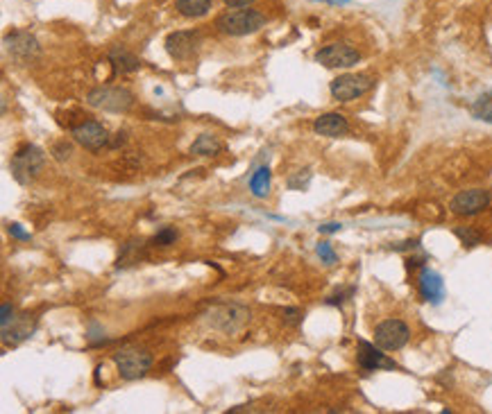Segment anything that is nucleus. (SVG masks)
<instances>
[{
    "label": "nucleus",
    "instance_id": "1",
    "mask_svg": "<svg viewBox=\"0 0 492 414\" xmlns=\"http://www.w3.org/2000/svg\"><path fill=\"white\" fill-rule=\"evenodd\" d=\"M266 25V16L257 10H248V7H241V10L225 12L216 19L218 32L227 34V37H245V34H254Z\"/></svg>",
    "mask_w": 492,
    "mask_h": 414
},
{
    "label": "nucleus",
    "instance_id": "2",
    "mask_svg": "<svg viewBox=\"0 0 492 414\" xmlns=\"http://www.w3.org/2000/svg\"><path fill=\"white\" fill-rule=\"evenodd\" d=\"M43 163H46V154H43L41 147L23 145V147L16 149V154L12 156V161H10L12 177L25 186V183H30L41 172Z\"/></svg>",
    "mask_w": 492,
    "mask_h": 414
},
{
    "label": "nucleus",
    "instance_id": "3",
    "mask_svg": "<svg viewBox=\"0 0 492 414\" xmlns=\"http://www.w3.org/2000/svg\"><path fill=\"white\" fill-rule=\"evenodd\" d=\"M113 363L118 367L120 378L125 381H138L143 378L152 367V354L138 347H125L118 354H113Z\"/></svg>",
    "mask_w": 492,
    "mask_h": 414
},
{
    "label": "nucleus",
    "instance_id": "4",
    "mask_svg": "<svg viewBox=\"0 0 492 414\" xmlns=\"http://www.w3.org/2000/svg\"><path fill=\"white\" fill-rule=\"evenodd\" d=\"M86 102L93 109L111 111V113H125L134 104V95L122 86H98L86 95Z\"/></svg>",
    "mask_w": 492,
    "mask_h": 414
},
{
    "label": "nucleus",
    "instance_id": "5",
    "mask_svg": "<svg viewBox=\"0 0 492 414\" xmlns=\"http://www.w3.org/2000/svg\"><path fill=\"white\" fill-rule=\"evenodd\" d=\"M374 86V79L370 75H361V73H347L340 75L331 82V95L340 102H351L356 98H361L367 91Z\"/></svg>",
    "mask_w": 492,
    "mask_h": 414
},
{
    "label": "nucleus",
    "instance_id": "6",
    "mask_svg": "<svg viewBox=\"0 0 492 414\" xmlns=\"http://www.w3.org/2000/svg\"><path fill=\"white\" fill-rule=\"evenodd\" d=\"M411 340V329L402 320H386L374 329V345L383 351H399Z\"/></svg>",
    "mask_w": 492,
    "mask_h": 414
},
{
    "label": "nucleus",
    "instance_id": "7",
    "mask_svg": "<svg viewBox=\"0 0 492 414\" xmlns=\"http://www.w3.org/2000/svg\"><path fill=\"white\" fill-rule=\"evenodd\" d=\"M358 50H354L347 43H329L315 52V61L324 68H351L358 64Z\"/></svg>",
    "mask_w": 492,
    "mask_h": 414
},
{
    "label": "nucleus",
    "instance_id": "8",
    "mask_svg": "<svg viewBox=\"0 0 492 414\" xmlns=\"http://www.w3.org/2000/svg\"><path fill=\"white\" fill-rule=\"evenodd\" d=\"M202 43V34L198 30H180L166 37V52L175 61H187L198 52Z\"/></svg>",
    "mask_w": 492,
    "mask_h": 414
},
{
    "label": "nucleus",
    "instance_id": "9",
    "mask_svg": "<svg viewBox=\"0 0 492 414\" xmlns=\"http://www.w3.org/2000/svg\"><path fill=\"white\" fill-rule=\"evenodd\" d=\"M490 192L483 190V188H470V190H461L459 195L452 199V213L454 215H461V217H470V215H477L481 213L483 208L490 206Z\"/></svg>",
    "mask_w": 492,
    "mask_h": 414
},
{
    "label": "nucleus",
    "instance_id": "10",
    "mask_svg": "<svg viewBox=\"0 0 492 414\" xmlns=\"http://www.w3.org/2000/svg\"><path fill=\"white\" fill-rule=\"evenodd\" d=\"M70 134L73 138L80 143L82 147L91 149V152H100L102 147H107L111 143L109 138V131L104 129L98 120H86V122H80V125H75L70 129Z\"/></svg>",
    "mask_w": 492,
    "mask_h": 414
},
{
    "label": "nucleus",
    "instance_id": "11",
    "mask_svg": "<svg viewBox=\"0 0 492 414\" xmlns=\"http://www.w3.org/2000/svg\"><path fill=\"white\" fill-rule=\"evenodd\" d=\"M356 363H358V367L363 369V372H381V369H397V363L386 356L381 347L370 345V342H365V340H358Z\"/></svg>",
    "mask_w": 492,
    "mask_h": 414
},
{
    "label": "nucleus",
    "instance_id": "12",
    "mask_svg": "<svg viewBox=\"0 0 492 414\" xmlns=\"http://www.w3.org/2000/svg\"><path fill=\"white\" fill-rule=\"evenodd\" d=\"M5 48H7V52H10L12 57L23 59V61L37 57L39 50H41L39 48V41L34 39L30 32H23V30H16L12 34H7V37H5Z\"/></svg>",
    "mask_w": 492,
    "mask_h": 414
},
{
    "label": "nucleus",
    "instance_id": "13",
    "mask_svg": "<svg viewBox=\"0 0 492 414\" xmlns=\"http://www.w3.org/2000/svg\"><path fill=\"white\" fill-rule=\"evenodd\" d=\"M34 322L32 315H14V320L7 326H0L3 329V345L5 347H19L21 342L28 340L34 333Z\"/></svg>",
    "mask_w": 492,
    "mask_h": 414
},
{
    "label": "nucleus",
    "instance_id": "14",
    "mask_svg": "<svg viewBox=\"0 0 492 414\" xmlns=\"http://www.w3.org/2000/svg\"><path fill=\"white\" fill-rule=\"evenodd\" d=\"M418 285H420V295L424 301L429 304H441L445 299V283H443V276L438 272L424 267L420 272V279H418Z\"/></svg>",
    "mask_w": 492,
    "mask_h": 414
},
{
    "label": "nucleus",
    "instance_id": "15",
    "mask_svg": "<svg viewBox=\"0 0 492 414\" xmlns=\"http://www.w3.org/2000/svg\"><path fill=\"white\" fill-rule=\"evenodd\" d=\"M313 129H315V134H320V136L338 138V136L347 134L349 125H347V118L342 116V113H322L320 118H315Z\"/></svg>",
    "mask_w": 492,
    "mask_h": 414
},
{
    "label": "nucleus",
    "instance_id": "16",
    "mask_svg": "<svg viewBox=\"0 0 492 414\" xmlns=\"http://www.w3.org/2000/svg\"><path fill=\"white\" fill-rule=\"evenodd\" d=\"M214 3L211 0H177L175 3V10L177 14H182L184 19H202L211 12Z\"/></svg>",
    "mask_w": 492,
    "mask_h": 414
},
{
    "label": "nucleus",
    "instance_id": "17",
    "mask_svg": "<svg viewBox=\"0 0 492 414\" xmlns=\"http://www.w3.org/2000/svg\"><path fill=\"white\" fill-rule=\"evenodd\" d=\"M109 61L113 64V68L118 70V73H134V70L141 68V61L122 46H116L109 52Z\"/></svg>",
    "mask_w": 492,
    "mask_h": 414
},
{
    "label": "nucleus",
    "instance_id": "18",
    "mask_svg": "<svg viewBox=\"0 0 492 414\" xmlns=\"http://www.w3.org/2000/svg\"><path fill=\"white\" fill-rule=\"evenodd\" d=\"M250 192L257 199L268 197V192H270V168L268 165H261V168L254 170V174L250 177Z\"/></svg>",
    "mask_w": 492,
    "mask_h": 414
},
{
    "label": "nucleus",
    "instance_id": "19",
    "mask_svg": "<svg viewBox=\"0 0 492 414\" xmlns=\"http://www.w3.org/2000/svg\"><path fill=\"white\" fill-rule=\"evenodd\" d=\"M221 149H223V143L216 136L202 134V136L196 138V143L191 145V154H196V156H216V154H221Z\"/></svg>",
    "mask_w": 492,
    "mask_h": 414
},
{
    "label": "nucleus",
    "instance_id": "20",
    "mask_svg": "<svg viewBox=\"0 0 492 414\" xmlns=\"http://www.w3.org/2000/svg\"><path fill=\"white\" fill-rule=\"evenodd\" d=\"M141 242H136V240H132V242H127L125 247H122V254L118 256V267H125V265H134V263H138V258H141V254H138V247Z\"/></svg>",
    "mask_w": 492,
    "mask_h": 414
},
{
    "label": "nucleus",
    "instance_id": "21",
    "mask_svg": "<svg viewBox=\"0 0 492 414\" xmlns=\"http://www.w3.org/2000/svg\"><path fill=\"white\" fill-rule=\"evenodd\" d=\"M177 240V231H175L173 226H164L159 233L152 238V245L154 247H168V245H175Z\"/></svg>",
    "mask_w": 492,
    "mask_h": 414
},
{
    "label": "nucleus",
    "instance_id": "22",
    "mask_svg": "<svg viewBox=\"0 0 492 414\" xmlns=\"http://www.w3.org/2000/svg\"><path fill=\"white\" fill-rule=\"evenodd\" d=\"M454 233L461 238L465 247H477V245L481 242V235L474 231V229H470V226H459Z\"/></svg>",
    "mask_w": 492,
    "mask_h": 414
},
{
    "label": "nucleus",
    "instance_id": "23",
    "mask_svg": "<svg viewBox=\"0 0 492 414\" xmlns=\"http://www.w3.org/2000/svg\"><path fill=\"white\" fill-rule=\"evenodd\" d=\"M318 256H320V260L324 263V265H333V263L338 260V256H336V251L331 249V242H318Z\"/></svg>",
    "mask_w": 492,
    "mask_h": 414
},
{
    "label": "nucleus",
    "instance_id": "24",
    "mask_svg": "<svg viewBox=\"0 0 492 414\" xmlns=\"http://www.w3.org/2000/svg\"><path fill=\"white\" fill-rule=\"evenodd\" d=\"M309 181H311V172L309 170H300L295 174V177L288 179V188H293V190H302L309 186Z\"/></svg>",
    "mask_w": 492,
    "mask_h": 414
},
{
    "label": "nucleus",
    "instance_id": "25",
    "mask_svg": "<svg viewBox=\"0 0 492 414\" xmlns=\"http://www.w3.org/2000/svg\"><path fill=\"white\" fill-rule=\"evenodd\" d=\"M354 292H356V288H345V290H338L336 295L327 297V301H324V304H327V306H342V304H345L347 299H349L351 295H354Z\"/></svg>",
    "mask_w": 492,
    "mask_h": 414
},
{
    "label": "nucleus",
    "instance_id": "26",
    "mask_svg": "<svg viewBox=\"0 0 492 414\" xmlns=\"http://www.w3.org/2000/svg\"><path fill=\"white\" fill-rule=\"evenodd\" d=\"M7 231H10V235L16 238V240H30V233L25 231V229L19 222H12L10 226H7Z\"/></svg>",
    "mask_w": 492,
    "mask_h": 414
},
{
    "label": "nucleus",
    "instance_id": "27",
    "mask_svg": "<svg viewBox=\"0 0 492 414\" xmlns=\"http://www.w3.org/2000/svg\"><path fill=\"white\" fill-rule=\"evenodd\" d=\"M14 306L12 304H3V308H0V326H7L12 320H14Z\"/></svg>",
    "mask_w": 492,
    "mask_h": 414
},
{
    "label": "nucleus",
    "instance_id": "28",
    "mask_svg": "<svg viewBox=\"0 0 492 414\" xmlns=\"http://www.w3.org/2000/svg\"><path fill=\"white\" fill-rule=\"evenodd\" d=\"M474 116L486 122H492V107H483V102H479L477 107H474Z\"/></svg>",
    "mask_w": 492,
    "mask_h": 414
},
{
    "label": "nucleus",
    "instance_id": "29",
    "mask_svg": "<svg viewBox=\"0 0 492 414\" xmlns=\"http://www.w3.org/2000/svg\"><path fill=\"white\" fill-rule=\"evenodd\" d=\"M284 315H286V322L288 324H297L302 320V313L297 310V308H288V310H284Z\"/></svg>",
    "mask_w": 492,
    "mask_h": 414
},
{
    "label": "nucleus",
    "instance_id": "30",
    "mask_svg": "<svg viewBox=\"0 0 492 414\" xmlns=\"http://www.w3.org/2000/svg\"><path fill=\"white\" fill-rule=\"evenodd\" d=\"M223 3H225L227 7H236V10H241V7H250V5H254V3H257V0H223Z\"/></svg>",
    "mask_w": 492,
    "mask_h": 414
},
{
    "label": "nucleus",
    "instance_id": "31",
    "mask_svg": "<svg viewBox=\"0 0 492 414\" xmlns=\"http://www.w3.org/2000/svg\"><path fill=\"white\" fill-rule=\"evenodd\" d=\"M340 226H342L340 222H327L318 229H320V233H336V231H340Z\"/></svg>",
    "mask_w": 492,
    "mask_h": 414
},
{
    "label": "nucleus",
    "instance_id": "32",
    "mask_svg": "<svg viewBox=\"0 0 492 414\" xmlns=\"http://www.w3.org/2000/svg\"><path fill=\"white\" fill-rule=\"evenodd\" d=\"M55 152H57L55 156L59 158V161H64V158H68V154H70V147L68 145H57Z\"/></svg>",
    "mask_w": 492,
    "mask_h": 414
},
{
    "label": "nucleus",
    "instance_id": "33",
    "mask_svg": "<svg viewBox=\"0 0 492 414\" xmlns=\"http://www.w3.org/2000/svg\"><path fill=\"white\" fill-rule=\"evenodd\" d=\"M122 143H125V131H118V134H116V138H111V147H118V145H122Z\"/></svg>",
    "mask_w": 492,
    "mask_h": 414
},
{
    "label": "nucleus",
    "instance_id": "34",
    "mask_svg": "<svg viewBox=\"0 0 492 414\" xmlns=\"http://www.w3.org/2000/svg\"><path fill=\"white\" fill-rule=\"evenodd\" d=\"M315 3H327V5H347L349 0H315Z\"/></svg>",
    "mask_w": 492,
    "mask_h": 414
}]
</instances>
